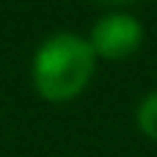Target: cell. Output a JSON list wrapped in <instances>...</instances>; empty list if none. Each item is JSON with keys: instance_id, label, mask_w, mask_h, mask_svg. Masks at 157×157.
<instances>
[{"instance_id": "obj_1", "label": "cell", "mask_w": 157, "mask_h": 157, "mask_svg": "<svg viewBox=\"0 0 157 157\" xmlns=\"http://www.w3.org/2000/svg\"><path fill=\"white\" fill-rule=\"evenodd\" d=\"M97 72V52L88 39L72 30L50 33L33 52L30 80L41 99L69 102L80 97Z\"/></svg>"}, {"instance_id": "obj_2", "label": "cell", "mask_w": 157, "mask_h": 157, "mask_svg": "<svg viewBox=\"0 0 157 157\" xmlns=\"http://www.w3.org/2000/svg\"><path fill=\"white\" fill-rule=\"evenodd\" d=\"M88 44L102 61H127L144 44V25L127 11H108L94 22Z\"/></svg>"}, {"instance_id": "obj_3", "label": "cell", "mask_w": 157, "mask_h": 157, "mask_svg": "<svg viewBox=\"0 0 157 157\" xmlns=\"http://www.w3.org/2000/svg\"><path fill=\"white\" fill-rule=\"evenodd\" d=\"M135 121H138V130L157 144V88L141 99V105L135 110Z\"/></svg>"}, {"instance_id": "obj_4", "label": "cell", "mask_w": 157, "mask_h": 157, "mask_svg": "<svg viewBox=\"0 0 157 157\" xmlns=\"http://www.w3.org/2000/svg\"><path fill=\"white\" fill-rule=\"evenodd\" d=\"M94 3H102V6H116V8H121V6H130V3H138V0H94Z\"/></svg>"}]
</instances>
